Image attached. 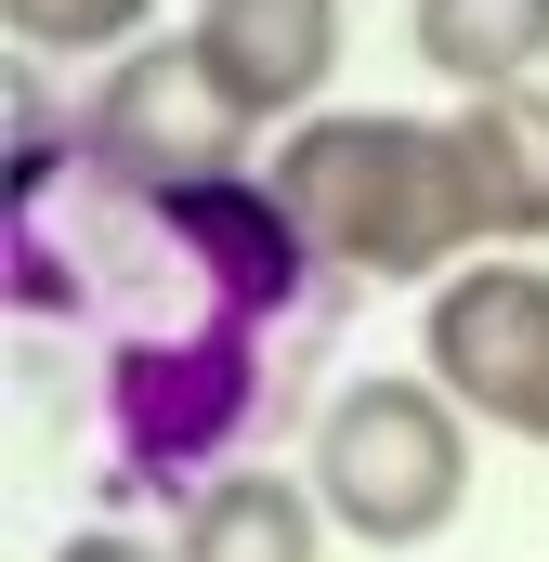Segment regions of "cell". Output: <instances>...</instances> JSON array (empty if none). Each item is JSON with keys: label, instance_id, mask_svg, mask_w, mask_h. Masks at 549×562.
<instances>
[{"label": "cell", "instance_id": "obj_1", "mask_svg": "<svg viewBox=\"0 0 549 562\" xmlns=\"http://www.w3.org/2000/svg\"><path fill=\"white\" fill-rule=\"evenodd\" d=\"M262 183L288 223L314 236V262L340 288H445L484 262V210L458 170V119H406V105H314L301 132H274Z\"/></svg>", "mask_w": 549, "mask_h": 562}, {"label": "cell", "instance_id": "obj_2", "mask_svg": "<svg viewBox=\"0 0 549 562\" xmlns=\"http://www.w3.org/2000/svg\"><path fill=\"white\" fill-rule=\"evenodd\" d=\"M314 497L354 550H432L471 510V406L432 367H367L314 406Z\"/></svg>", "mask_w": 549, "mask_h": 562}, {"label": "cell", "instance_id": "obj_3", "mask_svg": "<svg viewBox=\"0 0 549 562\" xmlns=\"http://www.w3.org/2000/svg\"><path fill=\"white\" fill-rule=\"evenodd\" d=\"M79 170H105V183H236V170H262V132L236 119L210 53L170 26V40L105 53V79L79 92Z\"/></svg>", "mask_w": 549, "mask_h": 562}, {"label": "cell", "instance_id": "obj_4", "mask_svg": "<svg viewBox=\"0 0 549 562\" xmlns=\"http://www.w3.org/2000/svg\"><path fill=\"white\" fill-rule=\"evenodd\" d=\"M418 367L484 431L549 445V262H511V249L458 262L432 288V314H418Z\"/></svg>", "mask_w": 549, "mask_h": 562}, {"label": "cell", "instance_id": "obj_5", "mask_svg": "<svg viewBox=\"0 0 549 562\" xmlns=\"http://www.w3.org/2000/svg\"><path fill=\"white\" fill-rule=\"evenodd\" d=\"M183 40L210 53V79L236 92L249 132H301L340 79V0H197Z\"/></svg>", "mask_w": 549, "mask_h": 562}, {"label": "cell", "instance_id": "obj_6", "mask_svg": "<svg viewBox=\"0 0 549 562\" xmlns=\"http://www.w3.org/2000/svg\"><path fill=\"white\" fill-rule=\"evenodd\" d=\"M170 562H327V497L314 471H210L170 510Z\"/></svg>", "mask_w": 549, "mask_h": 562}, {"label": "cell", "instance_id": "obj_7", "mask_svg": "<svg viewBox=\"0 0 549 562\" xmlns=\"http://www.w3.org/2000/svg\"><path fill=\"white\" fill-rule=\"evenodd\" d=\"M458 170L484 210V249H549V79L458 105Z\"/></svg>", "mask_w": 549, "mask_h": 562}, {"label": "cell", "instance_id": "obj_8", "mask_svg": "<svg viewBox=\"0 0 549 562\" xmlns=\"http://www.w3.org/2000/svg\"><path fill=\"white\" fill-rule=\"evenodd\" d=\"M406 53L458 105L524 92V79H549V0H406Z\"/></svg>", "mask_w": 549, "mask_h": 562}, {"label": "cell", "instance_id": "obj_9", "mask_svg": "<svg viewBox=\"0 0 549 562\" xmlns=\"http://www.w3.org/2000/svg\"><path fill=\"white\" fill-rule=\"evenodd\" d=\"M157 0H0L13 53H132Z\"/></svg>", "mask_w": 549, "mask_h": 562}, {"label": "cell", "instance_id": "obj_10", "mask_svg": "<svg viewBox=\"0 0 549 562\" xmlns=\"http://www.w3.org/2000/svg\"><path fill=\"white\" fill-rule=\"evenodd\" d=\"M53 562H170V550H144L132 524H79V537H53Z\"/></svg>", "mask_w": 549, "mask_h": 562}]
</instances>
